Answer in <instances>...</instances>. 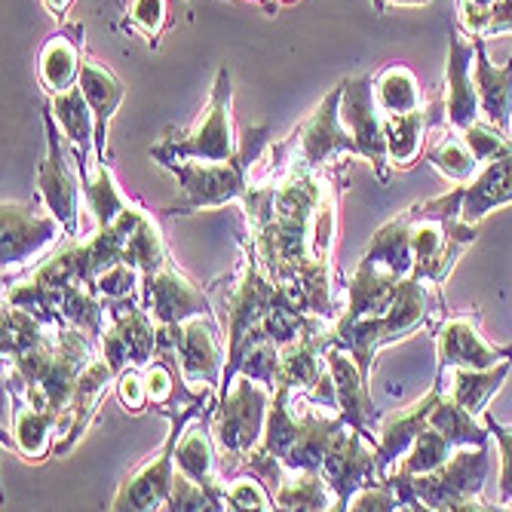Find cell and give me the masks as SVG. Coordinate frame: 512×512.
Wrapping results in <instances>:
<instances>
[{
    "instance_id": "cell-1",
    "label": "cell",
    "mask_w": 512,
    "mask_h": 512,
    "mask_svg": "<svg viewBox=\"0 0 512 512\" xmlns=\"http://www.w3.org/2000/svg\"><path fill=\"white\" fill-rule=\"evenodd\" d=\"M439 313H442L439 286H433L430 279H424V276L411 273V276L402 279L399 298L393 301L390 310H384L378 316L356 319L353 325H335L332 335H329V344L344 347L356 359L362 378L368 381L371 378V365H375V353L381 347L405 341V338H411L414 332H421V329L436 332V325H439L436 316Z\"/></svg>"
},
{
    "instance_id": "cell-2",
    "label": "cell",
    "mask_w": 512,
    "mask_h": 512,
    "mask_svg": "<svg viewBox=\"0 0 512 512\" xmlns=\"http://www.w3.org/2000/svg\"><path fill=\"white\" fill-rule=\"evenodd\" d=\"M270 126H252L240 138V151L221 160V163H203V160H172L163 169L175 175L178 197L163 212L166 215H191L197 209H218L234 200H246L252 191L249 172L255 163H261L267 145H270Z\"/></svg>"
},
{
    "instance_id": "cell-3",
    "label": "cell",
    "mask_w": 512,
    "mask_h": 512,
    "mask_svg": "<svg viewBox=\"0 0 512 512\" xmlns=\"http://www.w3.org/2000/svg\"><path fill=\"white\" fill-rule=\"evenodd\" d=\"M485 476H488V445H476V448H457L439 470L424 476H411L393 467L384 482L393 485L402 509H442V512L503 509V506H488L482 500Z\"/></svg>"
},
{
    "instance_id": "cell-4",
    "label": "cell",
    "mask_w": 512,
    "mask_h": 512,
    "mask_svg": "<svg viewBox=\"0 0 512 512\" xmlns=\"http://www.w3.org/2000/svg\"><path fill=\"white\" fill-rule=\"evenodd\" d=\"M270 402H273V390L249 375H237L230 381V387L221 390L218 408L212 414V436L218 445L224 479L240 473L249 451L261 445Z\"/></svg>"
},
{
    "instance_id": "cell-5",
    "label": "cell",
    "mask_w": 512,
    "mask_h": 512,
    "mask_svg": "<svg viewBox=\"0 0 512 512\" xmlns=\"http://www.w3.org/2000/svg\"><path fill=\"white\" fill-rule=\"evenodd\" d=\"M234 77L227 68H218L212 96L200 120L188 132H166L163 142H157L148 154L157 166H166L172 160H203V163H221L240 151V138L234 135Z\"/></svg>"
},
{
    "instance_id": "cell-6",
    "label": "cell",
    "mask_w": 512,
    "mask_h": 512,
    "mask_svg": "<svg viewBox=\"0 0 512 512\" xmlns=\"http://www.w3.org/2000/svg\"><path fill=\"white\" fill-rule=\"evenodd\" d=\"M160 356L172 359L184 387L194 393H218L227 365V335L215 316H194L181 325H160Z\"/></svg>"
},
{
    "instance_id": "cell-7",
    "label": "cell",
    "mask_w": 512,
    "mask_h": 512,
    "mask_svg": "<svg viewBox=\"0 0 512 512\" xmlns=\"http://www.w3.org/2000/svg\"><path fill=\"white\" fill-rule=\"evenodd\" d=\"M215 393H203L200 399L188 402V405H178V408H166L160 414L169 417V436L160 445V451L138 470L132 479H126L120 485V491L114 494L108 509H166L169 497H172V485H175V445L197 414L203 411H215L218 408Z\"/></svg>"
},
{
    "instance_id": "cell-8",
    "label": "cell",
    "mask_w": 512,
    "mask_h": 512,
    "mask_svg": "<svg viewBox=\"0 0 512 512\" xmlns=\"http://www.w3.org/2000/svg\"><path fill=\"white\" fill-rule=\"evenodd\" d=\"M479 240V224L457 218H433L411 206V246H414V273L442 286L451 276L457 258Z\"/></svg>"
},
{
    "instance_id": "cell-9",
    "label": "cell",
    "mask_w": 512,
    "mask_h": 512,
    "mask_svg": "<svg viewBox=\"0 0 512 512\" xmlns=\"http://www.w3.org/2000/svg\"><path fill=\"white\" fill-rule=\"evenodd\" d=\"M43 123H46V154L37 166V194L68 230V237H80V194L83 184L74 172V154L65 148L68 138L62 132V126H56V114L53 108L43 111Z\"/></svg>"
},
{
    "instance_id": "cell-10",
    "label": "cell",
    "mask_w": 512,
    "mask_h": 512,
    "mask_svg": "<svg viewBox=\"0 0 512 512\" xmlns=\"http://www.w3.org/2000/svg\"><path fill=\"white\" fill-rule=\"evenodd\" d=\"M117 375L126 368H145L160 359V325L145 310L142 298L108 301V329L99 353Z\"/></svg>"
},
{
    "instance_id": "cell-11",
    "label": "cell",
    "mask_w": 512,
    "mask_h": 512,
    "mask_svg": "<svg viewBox=\"0 0 512 512\" xmlns=\"http://www.w3.org/2000/svg\"><path fill=\"white\" fill-rule=\"evenodd\" d=\"M0 221H4V246H0L4 276L40 258L46 249L59 246L68 237L65 224L46 209L40 194L31 203L4 200V206H0Z\"/></svg>"
},
{
    "instance_id": "cell-12",
    "label": "cell",
    "mask_w": 512,
    "mask_h": 512,
    "mask_svg": "<svg viewBox=\"0 0 512 512\" xmlns=\"http://www.w3.org/2000/svg\"><path fill=\"white\" fill-rule=\"evenodd\" d=\"M341 96H344V80L295 129V135H292L295 138V142H292L295 145L292 160L325 172V166L335 163L341 154L359 157V145H356L353 132L341 123Z\"/></svg>"
},
{
    "instance_id": "cell-13",
    "label": "cell",
    "mask_w": 512,
    "mask_h": 512,
    "mask_svg": "<svg viewBox=\"0 0 512 512\" xmlns=\"http://www.w3.org/2000/svg\"><path fill=\"white\" fill-rule=\"evenodd\" d=\"M341 123L353 132L359 157L371 163L378 181H390V154H387V132H384V114L375 99V74H359L353 80H344L341 96Z\"/></svg>"
},
{
    "instance_id": "cell-14",
    "label": "cell",
    "mask_w": 512,
    "mask_h": 512,
    "mask_svg": "<svg viewBox=\"0 0 512 512\" xmlns=\"http://www.w3.org/2000/svg\"><path fill=\"white\" fill-rule=\"evenodd\" d=\"M142 304L157 325H181L194 316H215L209 295L184 276L172 261L157 273L142 276Z\"/></svg>"
},
{
    "instance_id": "cell-15",
    "label": "cell",
    "mask_w": 512,
    "mask_h": 512,
    "mask_svg": "<svg viewBox=\"0 0 512 512\" xmlns=\"http://www.w3.org/2000/svg\"><path fill=\"white\" fill-rule=\"evenodd\" d=\"M476 40L460 31V25H448V68H445V126L454 132H467L482 120V102L473 77Z\"/></svg>"
},
{
    "instance_id": "cell-16",
    "label": "cell",
    "mask_w": 512,
    "mask_h": 512,
    "mask_svg": "<svg viewBox=\"0 0 512 512\" xmlns=\"http://www.w3.org/2000/svg\"><path fill=\"white\" fill-rule=\"evenodd\" d=\"M212 414L203 411L194 421L184 427L178 445H175V470L197 482L215 503V509H227V482L221 476V460H218V445L212 436Z\"/></svg>"
},
{
    "instance_id": "cell-17",
    "label": "cell",
    "mask_w": 512,
    "mask_h": 512,
    "mask_svg": "<svg viewBox=\"0 0 512 512\" xmlns=\"http://www.w3.org/2000/svg\"><path fill=\"white\" fill-rule=\"evenodd\" d=\"M111 387H117V371L102 356H96L83 368V375L77 378V387H74V393H71V399L59 417V424H56V439H53L56 454H68L80 442V436L92 424V417L99 414Z\"/></svg>"
},
{
    "instance_id": "cell-18",
    "label": "cell",
    "mask_w": 512,
    "mask_h": 512,
    "mask_svg": "<svg viewBox=\"0 0 512 512\" xmlns=\"http://www.w3.org/2000/svg\"><path fill=\"white\" fill-rule=\"evenodd\" d=\"M322 479L329 482V488L335 494V509H347L350 497L359 488H365L371 482H381L375 445H371L359 430L347 427L322 463Z\"/></svg>"
},
{
    "instance_id": "cell-19",
    "label": "cell",
    "mask_w": 512,
    "mask_h": 512,
    "mask_svg": "<svg viewBox=\"0 0 512 512\" xmlns=\"http://www.w3.org/2000/svg\"><path fill=\"white\" fill-rule=\"evenodd\" d=\"M512 356L509 347H494L479 332V313H454L442 316L436 325V359L439 371L448 368H491Z\"/></svg>"
},
{
    "instance_id": "cell-20",
    "label": "cell",
    "mask_w": 512,
    "mask_h": 512,
    "mask_svg": "<svg viewBox=\"0 0 512 512\" xmlns=\"http://www.w3.org/2000/svg\"><path fill=\"white\" fill-rule=\"evenodd\" d=\"M325 362H329L332 381H335V396H338L335 411L353 430H359L371 445H378V427H381L384 414L375 408V402H371L368 381L362 378L356 359L344 347L329 344V350H325Z\"/></svg>"
},
{
    "instance_id": "cell-21",
    "label": "cell",
    "mask_w": 512,
    "mask_h": 512,
    "mask_svg": "<svg viewBox=\"0 0 512 512\" xmlns=\"http://www.w3.org/2000/svg\"><path fill=\"white\" fill-rule=\"evenodd\" d=\"M445 393V375H436V384L430 387V393L424 399H417L414 405L408 408H399L396 414H387L381 417V427H378V445H375V454H378V479L384 482L387 473L396 467V463L405 457V451L411 448V442L417 439L430 421V411L436 405V399Z\"/></svg>"
},
{
    "instance_id": "cell-22",
    "label": "cell",
    "mask_w": 512,
    "mask_h": 512,
    "mask_svg": "<svg viewBox=\"0 0 512 512\" xmlns=\"http://www.w3.org/2000/svg\"><path fill=\"white\" fill-rule=\"evenodd\" d=\"M83 59L86 56H83V25L80 22H68L53 37H46V43L37 53V77H40V86L50 92V99L77 86Z\"/></svg>"
},
{
    "instance_id": "cell-23",
    "label": "cell",
    "mask_w": 512,
    "mask_h": 512,
    "mask_svg": "<svg viewBox=\"0 0 512 512\" xmlns=\"http://www.w3.org/2000/svg\"><path fill=\"white\" fill-rule=\"evenodd\" d=\"M80 89L83 96L96 114V154L102 163H111V148H108V129H111V120L120 108V102L126 99V86L123 80L102 62L96 59H83V68H80Z\"/></svg>"
},
{
    "instance_id": "cell-24",
    "label": "cell",
    "mask_w": 512,
    "mask_h": 512,
    "mask_svg": "<svg viewBox=\"0 0 512 512\" xmlns=\"http://www.w3.org/2000/svg\"><path fill=\"white\" fill-rule=\"evenodd\" d=\"M433 126H445V99L439 96L430 108H417L411 114H390L384 117L387 132V154L390 166L408 169L424 151V138Z\"/></svg>"
},
{
    "instance_id": "cell-25",
    "label": "cell",
    "mask_w": 512,
    "mask_h": 512,
    "mask_svg": "<svg viewBox=\"0 0 512 512\" xmlns=\"http://www.w3.org/2000/svg\"><path fill=\"white\" fill-rule=\"evenodd\" d=\"M476 40V89L482 102V120L512 135V56L506 65H494L485 50V37Z\"/></svg>"
},
{
    "instance_id": "cell-26",
    "label": "cell",
    "mask_w": 512,
    "mask_h": 512,
    "mask_svg": "<svg viewBox=\"0 0 512 512\" xmlns=\"http://www.w3.org/2000/svg\"><path fill=\"white\" fill-rule=\"evenodd\" d=\"M399 289H402L399 276L359 261V267H356V273L350 279V286H347L344 313H341V319L335 325H353L356 319L378 316V313L390 310L393 301L399 298Z\"/></svg>"
},
{
    "instance_id": "cell-27",
    "label": "cell",
    "mask_w": 512,
    "mask_h": 512,
    "mask_svg": "<svg viewBox=\"0 0 512 512\" xmlns=\"http://www.w3.org/2000/svg\"><path fill=\"white\" fill-rule=\"evenodd\" d=\"M509 203H512V151L485 163L470 184H463V221L479 224L485 215Z\"/></svg>"
},
{
    "instance_id": "cell-28",
    "label": "cell",
    "mask_w": 512,
    "mask_h": 512,
    "mask_svg": "<svg viewBox=\"0 0 512 512\" xmlns=\"http://www.w3.org/2000/svg\"><path fill=\"white\" fill-rule=\"evenodd\" d=\"M362 264H371L378 270H387L399 279L414 273V246H411V209L399 212L390 218L381 230H375V237L365 246Z\"/></svg>"
},
{
    "instance_id": "cell-29",
    "label": "cell",
    "mask_w": 512,
    "mask_h": 512,
    "mask_svg": "<svg viewBox=\"0 0 512 512\" xmlns=\"http://www.w3.org/2000/svg\"><path fill=\"white\" fill-rule=\"evenodd\" d=\"M65 138H68V148L74 154V163H89V160H99L96 154V114H92L86 96L80 83L59 92V96H53L50 102Z\"/></svg>"
},
{
    "instance_id": "cell-30",
    "label": "cell",
    "mask_w": 512,
    "mask_h": 512,
    "mask_svg": "<svg viewBox=\"0 0 512 512\" xmlns=\"http://www.w3.org/2000/svg\"><path fill=\"white\" fill-rule=\"evenodd\" d=\"M509 371H512V356L491 368H448V371H436V375H448V384H445L448 396L467 411H473L476 417H482L491 396L509 378Z\"/></svg>"
},
{
    "instance_id": "cell-31",
    "label": "cell",
    "mask_w": 512,
    "mask_h": 512,
    "mask_svg": "<svg viewBox=\"0 0 512 512\" xmlns=\"http://www.w3.org/2000/svg\"><path fill=\"white\" fill-rule=\"evenodd\" d=\"M7 396H10V405H13V442L28 460L40 463L46 454L53 451L59 414L40 411V408L28 405L22 396H16V393H7Z\"/></svg>"
},
{
    "instance_id": "cell-32",
    "label": "cell",
    "mask_w": 512,
    "mask_h": 512,
    "mask_svg": "<svg viewBox=\"0 0 512 512\" xmlns=\"http://www.w3.org/2000/svg\"><path fill=\"white\" fill-rule=\"evenodd\" d=\"M77 172H80V184H83V200H86L89 212L96 215L99 227L114 224L132 206V200H126L123 191L117 188L114 172L108 163L89 160V163H80Z\"/></svg>"
},
{
    "instance_id": "cell-33",
    "label": "cell",
    "mask_w": 512,
    "mask_h": 512,
    "mask_svg": "<svg viewBox=\"0 0 512 512\" xmlns=\"http://www.w3.org/2000/svg\"><path fill=\"white\" fill-rule=\"evenodd\" d=\"M433 430H439L454 448H476V445H488V427L482 417H476L473 411H467L460 402H454L448 393H442L430 411Z\"/></svg>"
},
{
    "instance_id": "cell-34",
    "label": "cell",
    "mask_w": 512,
    "mask_h": 512,
    "mask_svg": "<svg viewBox=\"0 0 512 512\" xmlns=\"http://www.w3.org/2000/svg\"><path fill=\"white\" fill-rule=\"evenodd\" d=\"M375 99H378V108L384 117L411 114L417 108H424L421 83H417V77L408 65H399V62H393L375 74Z\"/></svg>"
},
{
    "instance_id": "cell-35",
    "label": "cell",
    "mask_w": 512,
    "mask_h": 512,
    "mask_svg": "<svg viewBox=\"0 0 512 512\" xmlns=\"http://www.w3.org/2000/svg\"><path fill=\"white\" fill-rule=\"evenodd\" d=\"M276 509H335V494L322 473L286 470V479L273 491Z\"/></svg>"
},
{
    "instance_id": "cell-36",
    "label": "cell",
    "mask_w": 512,
    "mask_h": 512,
    "mask_svg": "<svg viewBox=\"0 0 512 512\" xmlns=\"http://www.w3.org/2000/svg\"><path fill=\"white\" fill-rule=\"evenodd\" d=\"M427 160L436 172H442L454 184H470L482 169V163L476 160L470 145L463 142V135L448 129V126H445V135L439 138V142L427 148Z\"/></svg>"
},
{
    "instance_id": "cell-37",
    "label": "cell",
    "mask_w": 512,
    "mask_h": 512,
    "mask_svg": "<svg viewBox=\"0 0 512 512\" xmlns=\"http://www.w3.org/2000/svg\"><path fill=\"white\" fill-rule=\"evenodd\" d=\"M123 261L132 264L142 276L148 273H157L160 267L169 264V255H166V243L160 237V227L154 224V218L148 215L142 224L135 227V234L129 237L126 249H123Z\"/></svg>"
},
{
    "instance_id": "cell-38",
    "label": "cell",
    "mask_w": 512,
    "mask_h": 512,
    "mask_svg": "<svg viewBox=\"0 0 512 512\" xmlns=\"http://www.w3.org/2000/svg\"><path fill=\"white\" fill-rule=\"evenodd\" d=\"M454 451H457V448H454L439 430H433V427L427 424L421 433H417V439L411 442V448L405 451V457L396 463V467L405 470V473H411V476H424V473L439 470Z\"/></svg>"
},
{
    "instance_id": "cell-39",
    "label": "cell",
    "mask_w": 512,
    "mask_h": 512,
    "mask_svg": "<svg viewBox=\"0 0 512 512\" xmlns=\"http://www.w3.org/2000/svg\"><path fill=\"white\" fill-rule=\"evenodd\" d=\"M126 22L132 31L145 34L151 50H160V37L163 31L172 25L169 16V0H129V10H126Z\"/></svg>"
},
{
    "instance_id": "cell-40",
    "label": "cell",
    "mask_w": 512,
    "mask_h": 512,
    "mask_svg": "<svg viewBox=\"0 0 512 512\" xmlns=\"http://www.w3.org/2000/svg\"><path fill=\"white\" fill-rule=\"evenodd\" d=\"M96 292L105 301H123V298H135L142 292V273H138L132 264L117 261L114 267H108L99 279H96Z\"/></svg>"
},
{
    "instance_id": "cell-41",
    "label": "cell",
    "mask_w": 512,
    "mask_h": 512,
    "mask_svg": "<svg viewBox=\"0 0 512 512\" xmlns=\"http://www.w3.org/2000/svg\"><path fill=\"white\" fill-rule=\"evenodd\" d=\"M463 135V142L470 145V151L476 154V160L485 166V163H491V160H497V157H503V154H509V135H503L497 126H491L488 120H479V123H473L467 132H460Z\"/></svg>"
},
{
    "instance_id": "cell-42",
    "label": "cell",
    "mask_w": 512,
    "mask_h": 512,
    "mask_svg": "<svg viewBox=\"0 0 512 512\" xmlns=\"http://www.w3.org/2000/svg\"><path fill=\"white\" fill-rule=\"evenodd\" d=\"M482 421L500 448V506H509L512 503V427L500 424L488 408L482 411Z\"/></svg>"
},
{
    "instance_id": "cell-43",
    "label": "cell",
    "mask_w": 512,
    "mask_h": 512,
    "mask_svg": "<svg viewBox=\"0 0 512 512\" xmlns=\"http://www.w3.org/2000/svg\"><path fill=\"white\" fill-rule=\"evenodd\" d=\"M227 509H276L273 494L261 479H237L234 485H227Z\"/></svg>"
},
{
    "instance_id": "cell-44",
    "label": "cell",
    "mask_w": 512,
    "mask_h": 512,
    "mask_svg": "<svg viewBox=\"0 0 512 512\" xmlns=\"http://www.w3.org/2000/svg\"><path fill=\"white\" fill-rule=\"evenodd\" d=\"M347 509H353V512H390V509H402V506H399V497H396L390 482H371L350 497Z\"/></svg>"
},
{
    "instance_id": "cell-45",
    "label": "cell",
    "mask_w": 512,
    "mask_h": 512,
    "mask_svg": "<svg viewBox=\"0 0 512 512\" xmlns=\"http://www.w3.org/2000/svg\"><path fill=\"white\" fill-rule=\"evenodd\" d=\"M117 396L123 402L126 411L132 414H142L151 405L148 396V384H145V371L142 368H126L117 375Z\"/></svg>"
},
{
    "instance_id": "cell-46",
    "label": "cell",
    "mask_w": 512,
    "mask_h": 512,
    "mask_svg": "<svg viewBox=\"0 0 512 512\" xmlns=\"http://www.w3.org/2000/svg\"><path fill=\"white\" fill-rule=\"evenodd\" d=\"M166 509H175V512H197V509H215L212 497L197 485L191 482L188 476H181L175 470V485H172V497L166 503Z\"/></svg>"
},
{
    "instance_id": "cell-47",
    "label": "cell",
    "mask_w": 512,
    "mask_h": 512,
    "mask_svg": "<svg viewBox=\"0 0 512 512\" xmlns=\"http://www.w3.org/2000/svg\"><path fill=\"white\" fill-rule=\"evenodd\" d=\"M371 4H375L378 13H384L387 7H424L430 0H371Z\"/></svg>"
},
{
    "instance_id": "cell-48",
    "label": "cell",
    "mask_w": 512,
    "mask_h": 512,
    "mask_svg": "<svg viewBox=\"0 0 512 512\" xmlns=\"http://www.w3.org/2000/svg\"><path fill=\"white\" fill-rule=\"evenodd\" d=\"M40 4L46 7V13L65 16V13H68V7H71V0H40Z\"/></svg>"
},
{
    "instance_id": "cell-49",
    "label": "cell",
    "mask_w": 512,
    "mask_h": 512,
    "mask_svg": "<svg viewBox=\"0 0 512 512\" xmlns=\"http://www.w3.org/2000/svg\"><path fill=\"white\" fill-rule=\"evenodd\" d=\"M509 151H512V135H509Z\"/></svg>"
},
{
    "instance_id": "cell-50",
    "label": "cell",
    "mask_w": 512,
    "mask_h": 512,
    "mask_svg": "<svg viewBox=\"0 0 512 512\" xmlns=\"http://www.w3.org/2000/svg\"><path fill=\"white\" fill-rule=\"evenodd\" d=\"M485 4H491V0H485Z\"/></svg>"
}]
</instances>
